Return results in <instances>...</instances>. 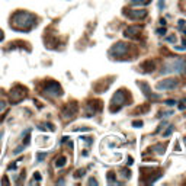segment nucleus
<instances>
[{"mask_svg": "<svg viewBox=\"0 0 186 186\" xmlns=\"http://www.w3.org/2000/svg\"><path fill=\"white\" fill-rule=\"evenodd\" d=\"M23 98H25V89H22V92H18V87H15L12 92H10V99L12 102H20Z\"/></svg>", "mask_w": 186, "mask_h": 186, "instance_id": "10", "label": "nucleus"}, {"mask_svg": "<svg viewBox=\"0 0 186 186\" xmlns=\"http://www.w3.org/2000/svg\"><path fill=\"white\" fill-rule=\"evenodd\" d=\"M160 73L163 76H169V74H183L186 73V61L180 57H173L167 58L161 65Z\"/></svg>", "mask_w": 186, "mask_h": 186, "instance_id": "1", "label": "nucleus"}, {"mask_svg": "<svg viewBox=\"0 0 186 186\" xmlns=\"http://www.w3.org/2000/svg\"><path fill=\"white\" fill-rule=\"evenodd\" d=\"M150 2L151 0H131V5H134V6H147V5H150Z\"/></svg>", "mask_w": 186, "mask_h": 186, "instance_id": "13", "label": "nucleus"}, {"mask_svg": "<svg viewBox=\"0 0 186 186\" xmlns=\"http://www.w3.org/2000/svg\"><path fill=\"white\" fill-rule=\"evenodd\" d=\"M185 35H186V29H185Z\"/></svg>", "mask_w": 186, "mask_h": 186, "instance_id": "32", "label": "nucleus"}, {"mask_svg": "<svg viewBox=\"0 0 186 186\" xmlns=\"http://www.w3.org/2000/svg\"><path fill=\"white\" fill-rule=\"evenodd\" d=\"M157 34H158V35H166V28H160V29H157Z\"/></svg>", "mask_w": 186, "mask_h": 186, "instance_id": "18", "label": "nucleus"}, {"mask_svg": "<svg viewBox=\"0 0 186 186\" xmlns=\"http://www.w3.org/2000/svg\"><path fill=\"white\" fill-rule=\"evenodd\" d=\"M183 144H185V146H186V138H185V140H183Z\"/></svg>", "mask_w": 186, "mask_h": 186, "instance_id": "31", "label": "nucleus"}, {"mask_svg": "<svg viewBox=\"0 0 186 186\" xmlns=\"http://www.w3.org/2000/svg\"><path fill=\"white\" fill-rule=\"evenodd\" d=\"M125 100H127V95H125V92L124 90H118L113 95V98H112V105H118L116 106V109H121L122 108V105L125 103Z\"/></svg>", "mask_w": 186, "mask_h": 186, "instance_id": "5", "label": "nucleus"}, {"mask_svg": "<svg viewBox=\"0 0 186 186\" xmlns=\"http://www.w3.org/2000/svg\"><path fill=\"white\" fill-rule=\"evenodd\" d=\"M127 164H128V166H131V164H132V158H131V157L128 158V163H127Z\"/></svg>", "mask_w": 186, "mask_h": 186, "instance_id": "29", "label": "nucleus"}, {"mask_svg": "<svg viewBox=\"0 0 186 186\" xmlns=\"http://www.w3.org/2000/svg\"><path fill=\"white\" fill-rule=\"evenodd\" d=\"M45 156H46V153H42V154L39 153V154L36 156V158H38V161H41V160H44V158H45Z\"/></svg>", "mask_w": 186, "mask_h": 186, "instance_id": "20", "label": "nucleus"}, {"mask_svg": "<svg viewBox=\"0 0 186 186\" xmlns=\"http://www.w3.org/2000/svg\"><path fill=\"white\" fill-rule=\"evenodd\" d=\"M164 150H166V146H163V144L153 146V151H156L157 154H164Z\"/></svg>", "mask_w": 186, "mask_h": 186, "instance_id": "14", "label": "nucleus"}, {"mask_svg": "<svg viewBox=\"0 0 186 186\" xmlns=\"http://www.w3.org/2000/svg\"><path fill=\"white\" fill-rule=\"evenodd\" d=\"M44 93L46 96H53V98H58V96H61V87H60V84L57 83V82H50L48 84L45 86V89H44Z\"/></svg>", "mask_w": 186, "mask_h": 186, "instance_id": "3", "label": "nucleus"}, {"mask_svg": "<svg viewBox=\"0 0 186 186\" xmlns=\"http://www.w3.org/2000/svg\"><path fill=\"white\" fill-rule=\"evenodd\" d=\"M172 131H173V127L170 125V127H169V128H167V129H166L164 132H163V137H169V135L172 134Z\"/></svg>", "mask_w": 186, "mask_h": 186, "instance_id": "16", "label": "nucleus"}, {"mask_svg": "<svg viewBox=\"0 0 186 186\" xmlns=\"http://www.w3.org/2000/svg\"><path fill=\"white\" fill-rule=\"evenodd\" d=\"M167 41H169V42H176V36H169Z\"/></svg>", "mask_w": 186, "mask_h": 186, "instance_id": "23", "label": "nucleus"}, {"mask_svg": "<svg viewBox=\"0 0 186 186\" xmlns=\"http://www.w3.org/2000/svg\"><path fill=\"white\" fill-rule=\"evenodd\" d=\"M183 25H185V20H183V19H180V20H179V26H180V28H183Z\"/></svg>", "mask_w": 186, "mask_h": 186, "instance_id": "26", "label": "nucleus"}, {"mask_svg": "<svg viewBox=\"0 0 186 186\" xmlns=\"http://www.w3.org/2000/svg\"><path fill=\"white\" fill-rule=\"evenodd\" d=\"M64 164H65V157H60V158L55 161V166H57V167H63Z\"/></svg>", "mask_w": 186, "mask_h": 186, "instance_id": "15", "label": "nucleus"}, {"mask_svg": "<svg viewBox=\"0 0 186 186\" xmlns=\"http://www.w3.org/2000/svg\"><path fill=\"white\" fill-rule=\"evenodd\" d=\"M160 23L161 25H166V19H160Z\"/></svg>", "mask_w": 186, "mask_h": 186, "instance_id": "30", "label": "nucleus"}, {"mask_svg": "<svg viewBox=\"0 0 186 186\" xmlns=\"http://www.w3.org/2000/svg\"><path fill=\"white\" fill-rule=\"evenodd\" d=\"M164 103H166V105H169V106H172V105H176V100L169 99V100H164Z\"/></svg>", "mask_w": 186, "mask_h": 186, "instance_id": "19", "label": "nucleus"}, {"mask_svg": "<svg viewBox=\"0 0 186 186\" xmlns=\"http://www.w3.org/2000/svg\"><path fill=\"white\" fill-rule=\"evenodd\" d=\"M128 53V45L125 42H116L112 48H111V55H116V57H122Z\"/></svg>", "mask_w": 186, "mask_h": 186, "instance_id": "4", "label": "nucleus"}, {"mask_svg": "<svg viewBox=\"0 0 186 186\" xmlns=\"http://www.w3.org/2000/svg\"><path fill=\"white\" fill-rule=\"evenodd\" d=\"M89 185H98V182H96L95 179H90V180H89Z\"/></svg>", "mask_w": 186, "mask_h": 186, "instance_id": "25", "label": "nucleus"}, {"mask_svg": "<svg viewBox=\"0 0 186 186\" xmlns=\"http://www.w3.org/2000/svg\"><path fill=\"white\" fill-rule=\"evenodd\" d=\"M129 175H131L129 172H127V170H122V176H124V177H129Z\"/></svg>", "mask_w": 186, "mask_h": 186, "instance_id": "22", "label": "nucleus"}, {"mask_svg": "<svg viewBox=\"0 0 186 186\" xmlns=\"http://www.w3.org/2000/svg\"><path fill=\"white\" fill-rule=\"evenodd\" d=\"M5 106H6V103H5V102H0V111L5 109Z\"/></svg>", "mask_w": 186, "mask_h": 186, "instance_id": "27", "label": "nucleus"}, {"mask_svg": "<svg viewBox=\"0 0 186 186\" xmlns=\"http://www.w3.org/2000/svg\"><path fill=\"white\" fill-rule=\"evenodd\" d=\"M76 112H77V106L74 103H68L64 108V111H63V116H64L65 119H71L73 116L76 115Z\"/></svg>", "mask_w": 186, "mask_h": 186, "instance_id": "7", "label": "nucleus"}, {"mask_svg": "<svg viewBox=\"0 0 186 186\" xmlns=\"http://www.w3.org/2000/svg\"><path fill=\"white\" fill-rule=\"evenodd\" d=\"M137 84H138L140 89L144 92V95H146L147 98H150V99H158V98H160V95H153V93H151V89H150V86H148L147 83H144V82H138Z\"/></svg>", "mask_w": 186, "mask_h": 186, "instance_id": "8", "label": "nucleus"}, {"mask_svg": "<svg viewBox=\"0 0 186 186\" xmlns=\"http://www.w3.org/2000/svg\"><path fill=\"white\" fill-rule=\"evenodd\" d=\"M132 127H135V128L143 127V121H134V122H132Z\"/></svg>", "mask_w": 186, "mask_h": 186, "instance_id": "17", "label": "nucleus"}, {"mask_svg": "<svg viewBox=\"0 0 186 186\" xmlns=\"http://www.w3.org/2000/svg\"><path fill=\"white\" fill-rule=\"evenodd\" d=\"M140 68H141L144 73H150V71H153V68H154V63L151 60H147L146 63L141 64V67H140Z\"/></svg>", "mask_w": 186, "mask_h": 186, "instance_id": "12", "label": "nucleus"}, {"mask_svg": "<svg viewBox=\"0 0 186 186\" xmlns=\"http://www.w3.org/2000/svg\"><path fill=\"white\" fill-rule=\"evenodd\" d=\"M113 180H115V177H113V173H109V176H108V182H109V183H112ZM115 182H116V180H115Z\"/></svg>", "mask_w": 186, "mask_h": 186, "instance_id": "21", "label": "nucleus"}, {"mask_svg": "<svg viewBox=\"0 0 186 186\" xmlns=\"http://www.w3.org/2000/svg\"><path fill=\"white\" fill-rule=\"evenodd\" d=\"M163 6H164V2L160 0V2H158V9H163Z\"/></svg>", "mask_w": 186, "mask_h": 186, "instance_id": "24", "label": "nucleus"}, {"mask_svg": "<svg viewBox=\"0 0 186 186\" xmlns=\"http://www.w3.org/2000/svg\"><path fill=\"white\" fill-rule=\"evenodd\" d=\"M128 18L132 19V20H138V19H144L147 16V10L144 9H138V10H129L128 13Z\"/></svg>", "mask_w": 186, "mask_h": 186, "instance_id": "9", "label": "nucleus"}, {"mask_svg": "<svg viewBox=\"0 0 186 186\" xmlns=\"http://www.w3.org/2000/svg\"><path fill=\"white\" fill-rule=\"evenodd\" d=\"M12 22H13V25L18 23V26H15V28H18L20 31H29L35 25L36 18H35V15L28 13V12H19V13H16L13 16Z\"/></svg>", "mask_w": 186, "mask_h": 186, "instance_id": "2", "label": "nucleus"}, {"mask_svg": "<svg viewBox=\"0 0 186 186\" xmlns=\"http://www.w3.org/2000/svg\"><path fill=\"white\" fill-rule=\"evenodd\" d=\"M140 32H141V26H138V25H137V26H128V28L125 29L124 35H125L127 38H128V36L131 38V36H135V35H138Z\"/></svg>", "mask_w": 186, "mask_h": 186, "instance_id": "11", "label": "nucleus"}, {"mask_svg": "<svg viewBox=\"0 0 186 186\" xmlns=\"http://www.w3.org/2000/svg\"><path fill=\"white\" fill-rule=\"evenodd\" d=\"M185 108H186V106H185V105H183V103H180V105H179V109H180V111H183V109H185Z\"/></svg>", "mask_w": 186, "mask_h": 186, "instance_id": "28", "label": "nucleus"}, {"mask_svg": "<svg viewBox=\"0 0 186 186\" xmlns=\"http://www.w3.org/2000/svg\"><path fill=\"white\" fill-rule=\"evenodd\" d=\"M177 86V80L176 79H166L163 82H158L157 83V90H172Z\"/></svg>", "mask_w": 186, "mask_h": 186, "instance_id": "6", "label": "nucleus"}]
</instances>
